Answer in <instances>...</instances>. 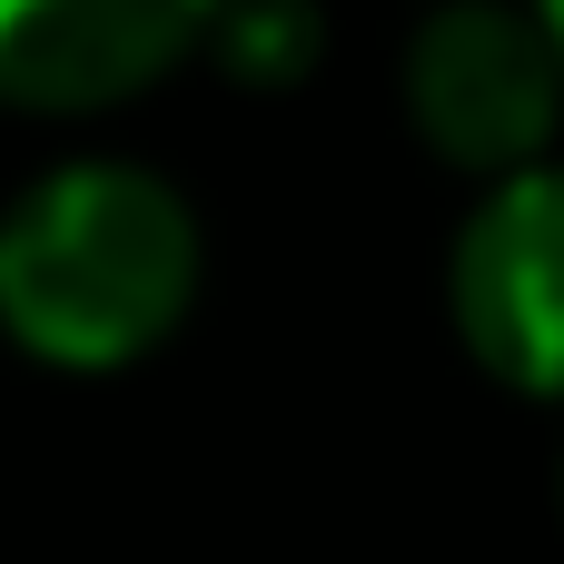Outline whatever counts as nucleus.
Here are the masks:
<instances>
[{"label": "nucleus", "mask_w": 564, "mask_h": 564, "mask_svg": "<svg viewBox=\"0 0 564 564\" xmlns=\"http://www.w3.org/2000/svg\"><path fill=\"white\" fill-rule=\"evenodd\" d=\"M198 268V208L159 169L59 159L0 208V337L40 367L109 377L178 337Z\"/></svg>", "instance_id": "f257e3e1"}, {"label": "nucleus", "mask_w": 564, "mask_h": 564, "mask_svg": "<svg viewBox=\"0 0 564 564\" xmlns=\"http://www.w3.org/2000/svg\"><path fill=\"white\" fill-rule=\"evenodd\" d=\"M406 119L466 178H516L564 119V59L535 0H436L406 40Z\"/></svg>", "instance_id": "f03ea898"}, {"label": "nucleus", "mask_w": 564, "mask_h": 564, "mask_svg": "<svg viewBox=\"0 0 564 564\" xmlns=\"http://www.w3.org/2000/svg\"><path fill=\"white\" fill-rule=\"evenodd\" d=\"M446 307H456L466 357L496 387L564 397V169L555 159L486 178L476 218L456 228V258H446Z\"/></svg>", "instance_id": "7ed1b4c3"}, {"label": "nucleus", "mask_w": 564, "mask_h": 564, "mask_svg": "<svg viewBox=\"0 0 564 564\" xmlns=\"http://www.w3.org/2000/svg\"><path fill=\"white\" fill-rule=\"evenodd\" d=\"M218 0H0V109L79 119L208 59Z\"/></svg>", "instance_id": "20e7f679"}, {"label": "nucleus", "mask_w": 564, "mask_h": 564, "mask_svg": "<svg viewBox=\"0 0 564 564\" xmlns=\"http://www.w3.org/2000/svg\"><path fill=\"white\" fill-rule=\"evenodd\" d=\"M327 59V10L317 0H218L208 20V69L238 89H307Z\"/></svg>", "instance_id": "39448f33"}, {"label": "nucleus", "mask_w": 564, "mask_h": 564, "mask_svg": "<svg viewBox=\"0 0 564 564\" xmlns=\"http://www.w3.org/2000/svg\"><path fill=\"white\" fill-rule=\"evenodd\" d=\"M535 20H545V40H555V59H564V0H535Z\"/></svg>", "instance_id": "423d86ee"}]
</instances>
